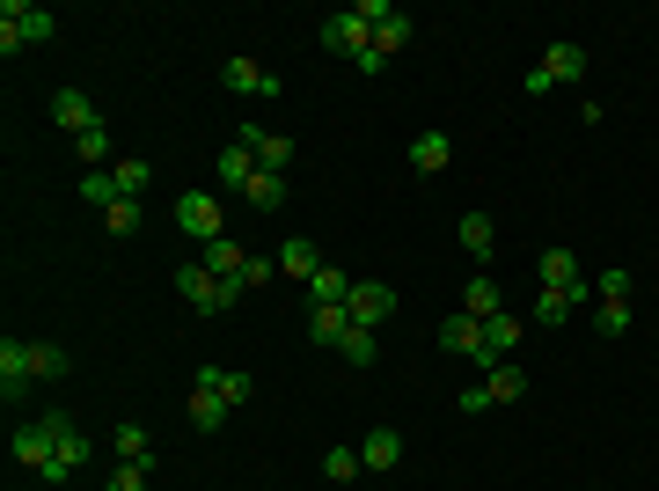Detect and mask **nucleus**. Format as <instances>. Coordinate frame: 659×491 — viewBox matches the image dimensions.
Segmentation results:
<instances>
[{
  "mask_svg": "<svg viewBox=\"0 0 659 491\" xmlns=\"http://www.w3.org/2000/svg\"><path fill=\"white\" fill-rule=\"evenodd\" d=\"M51 37H59V15H51V8H37V0H8V8H0V51H8V59L23 45H51Z\"/></svg>",
  "mask_w": 659,
  "mask_h": 491,
  "instance_id": "1",
  "label": "nucleus"
},
{
  "mask_svg": "<svg viewBox=\"0 0 659 491\" xmlns=\"http://www.w3.org/2000/svg\"><path fill=\"white\" fill-rule=\"evenodd\" d=\"M176 227H184V235L205 249V243H220V235H227V213H220V198L184 191V198H176Z\"/></svg>",
  "mask_w": 659,
  "mask_h": 491,
  "instance_id": "2",
  "label": "nucleus"
},
{
  "mask_svg": "<svg viewBox=\"0 0 659 491\" xmlns=\"http://www.w3.org/2000/svg\"><path fill=\"white\" fill-rule=\"evenodd\" d=\"M322 45L338 51V59H352V67H360L366 51H374V30L360 23V8H338V15H322Z\"/></svg>",
  "mask_w": 659,
  "mask_h": 491,
  "instance_id": "3",
  "label": "nucleus"
},
{
  "mask_svg": "<svg viewBox=\"0 0 659 491\" xmlns=\"http://www.w3.org/2000/svg\"><path fill=\"white\" fill-rule=\"evenodd\" d=\"M45 425H51V469H45V484H67L73 469L89 463V441L73 433V418H45Z\"/></svg>",
  "mask_w": 659,
  "mask_h": 491,
  "instance_id": "4",
  "label": "nucleus"
},
{
  "mask_svg": "<svg viewBox=\"0 0 659 491\" xmlns=\"http://www.w3.org/2000/svg\"><path fill=\"white\" fill-rule=\"evenodd\" d=\"M344 316L360 323V330H374L381 316H396V287H389V279H360L352 301H344Z\"/></svg>",
  "mask_w": 659,
  "mask_h": 491,
  "instance_id": "5",
  "label": "nucleus"
},
{
  "mask_svg": "<svg viewBox=\"0 0 659 491\" xmlns=\"http://www.w3.org/2000/svg\"><path fill=\"white\" fill-rule=\"evenodd\" d=\"M176 294L191 301V308H205V316H227V294H220V279L198 265V257L191 265H176Z\"/></svg>",
  "mask_w": 659,
  "mask_h": 491,
  "instance_id": "6",
  "label": "nucleus"
},
{
  "mask_svg": "<svg viewBox=\"0 0 659 491\" xmlns=\"http://www.w3.org/2000/svg\"><path fill=\"white\" fill-rule=\"evenodd\" d=\"M30 382H37V352H30L23 338H0V396L15 404V396H23Z\"/></svg>",
  "mask_w": 659,
  "mask_h": 491,
  "instance_id": "7",
  "label": "nucleus"
},
{
  "mask_svg": "<svg viewBox=\"0 0 659 491\" xmlns=\"http://www.w3.org/2000/svg\"><path fill=\"white\" fill-rule=\"evenodd\" d=\"M513 344H520V316H506V308H498V316L484 323V352H476V374H498L513 360Z\"/></svg>",
  "mask_w": 659,
  "mask_h": 491,
  "instance_id": "8",
  "label": "nucleus"
},
{
  "mask_svg": "<svg viewBox=\"0 0 659 491\" xmlns=\"http://www.w3.org/2000/svg\"><path fill=\"white\" fill-rule=\"evenodd\" d=\"M51 125H59V132H73V140H81V132H96V103L81 96V89H59V96H51Z\"/></svg>",
  "mask_w": 659,
  "mask_h": 491,
  "instance_id": "9",
  "label": "nucleus"
},
{
  "mask_svg": "<svg viewBox=\"0 0 659 491\" xmlns=\"http://www.w3.org/2000/svg\"><path fill=\"white\" fill-rule=\"evenodd\" d=\"M220 81H227V89H235V96H279V81H271L264 67H257V59H249V51H235V59H227V67H220Z\"/></svg>",
  "mask_w": 659,
  "mask_h": 491,
  "instance_id": "10",
  "label": "nucleus"
},
{
  "mask_svg": "<svg viewBox=\"0 0 659 491\" xmlns=\"http://www.w3.org/2000/svg\"><path fill=\"white\" fill-rule=\"evenodd\" d=\"M439 352H455V360H476V352H484V323L469 316V308H462V316H447V323H439Z\"/></svg>",
  "mask_w": 659,
  "mask_h": 491,
  "instance_id": "11",
  "label": "nucleus"
},
{
  "mask_svg": "<svg viewBox=\"0 0 659 491\" xmlns=\"http://www.w3.org/2000/svg\"><path fill=\"white\" fill-rule=\"evenodd\" d=\"M235 140H243V148H257V169H279V176L293 169V140H286V132H257V125H243Z\"/></svg>",
  "mask_w": 659,
  "mask_h": 491,
  "instance_id": "12",
  "label": "nucleus"
},
{
  "mask_svg": "<svg viewBox=\"0 0 659 491\" xmlns=\"http://www.w3.org/2000/svg\"><path fill=\"white\" fill-rule=\"evenodd\" d=\"M213 176H220V191H249V176H257V148L227 140V148H220V162H213Z\"/></svg>",
  "mask_w": 659,
  "mask_h": 491,
  "instance_id": "13",
  "label": "nucleus"
},
{
  "mask_svg": "<svg viewBox=\"0 0 659 491\" xmlns=\"http://www.w3.org/2000/svg\"><path fill=\"white\" fill-rule=\"evenodd\" d=\"M322 265H330V257H322V249L308 243V235H293V243H279V279H301V287H308V279H316Z\"/></svg>",
  "mask_w": 659,
  "mask_h": 491,
  "instance_id": "14",
  "label": "nucleus"
},
{
  "mask_svg": "<svg viewBox=\"0 0 659 491\" xmlns=\"http://www.w3.org/2000/svg\"><path fill=\"white\" fill-rule=\"evenodd\" d=\"M352 287H360V279H352V271L322 265L316 279H308V308H344V301H352Z\"/></svg>",
  "mask_w": 659,
  "mask_h": 491,
  "instance_id": "15",
  "label": "nucleus"
},
{
  "mask_svg": "<svg viewBox=\"0 0 659 491\" xmlns=\"http://www.w3.org/2000/svg\"><path fill=\"white\" fill-rule=\"evenodd\" d=\"M542 74H550V89H557V81H586V45H572V37H564V45H550L536 59Z\"/></svg>",
  "mask_w": 659,
  "mask_h": 491,
  "instance_id": "16",
  "label": "nucleus"
},
{
  "mask_svg": "<svg viewBox=\"0 0 659 491\" xmlns=\"http://www.w3.org/2000/svg\"><path fill=\"white\" fill-rule=\"evenodd\" d=\"M447 162H455V140H447V132H417L411 140V169L417 176H439Z\"/></svg>",
  "mask_w": 659,
  "mask_h": 491,
  "instance_id": "17",
  "label": "nucleus"
},
{
  "mask_svg": "<svg viewBox=\"0 0 659 491\" xmlns=\"http://www.w3.org/2000/svg\"><path fill=\"white\" fill-rule=\"evenodd\" d=\"M542 287H557V294H579L586 287V271L572 249H542Z\"/></svg>",
  "mask_w": 659,
  "mask_h": 491,
  "instance_id": "18",
  "label": "nucleus"
},
{
  "mask_svg": "<svg viewBox=\"0 0 659 491\" xmlns=\"http://www.w3.org/2000/svg\"><path fill=\"white\" fill-rule=\"evenodd\" d=\"M15 463H23V469H37V477H45V469H51V425H45V418L15 433Z\"/></svg>",
  "mask_w": 659,
  "mask_h": 491,
  "instance_id": "19",
  "label": "nucleus"
},
{
  "mask_svg": "<svg viewBox=\"0 0 659 491\" xmlns=\"http://www.w3.org/2000/svg\"><path fill=\"white\" fill-rule=\"evenodd\" d=\"M198 265L213 271V279H243V265H249V249L235 243V235H220V243H205V257Z\"/></svg>",
  "mask_w": 659,
  "mask_h": 491,
  "instance_id": "20",
  "label": "nucleus"
},
{
  "mask_svg": "<svg viewBox=\"0 0 659 491\" xmlns=\"http://www.w3.org/2000/svg\"><path fill=\"white\" fill-rule=\"evenodd\" d=\"M110 455H118V463H146V469H154V441H146L140 418H125L118 433H110Z\"/></svg>",
  "mask_w": 659,
  "mask_h": 491,
  "instance_id": "21",
  "label": "nucleus"
},
{
  "mask_svg": "<svg viewBox=\"0 0 659 491\" xmlns=\"http://www.w3.org/2000/svg\"><path fill=\"white\" fill-rule=\"evenodd\" d=\"M360 463H366V469H396V463H403V433L374 425V433H366V447H360Z\"/></svg>",
  "mask_w": 659,
  "mask_h": 491,
  "instance_id": "22",
  "label": "nucleus"
},
{
  "mask_svg": "<svg viewBox=\"0 0 659 491\" xmlns=\"http://www.w3.org/2000/svg\"><path fill=\"white\" fill-rule=\"evenodd\" d=\"M191 382H198V389H213V396H227L235 411H243V404H249V374H227V367H198Z\"/></svg>",
  "mask_w": 659,
  "mask_h": 491,
  "instance_id": "23",
  "label": "nucleus"
},
{
  "mask_svg": "<svg viewBox=\"0 0 659 491\" xmlns=\"http://www.w3.org/2000/svg\"><path fill=\"white\" fill-rule=\"evenodd\" d=\"M227 411H235L227 396H213V389H198V382H191V425H198V433H220Z\"/></svg>",
  "mask_w": 659,
  "mask_h": 491,
  "instance_id": "24",
  "label": "nucleus"
},
{
  "mask_svg": "<svg viewBox=\"0 0 659 491\" xmlns=\"http://www.w3.org/2000/svg\"><path fill=\"white\" fill-rule=\"evenodd\" d=\"M249 206H257V213H279V206H286V176H279V169H257V176H249Z\"/></svg>",
  "mask_w": 659,
  "mask_h": 491,
  "instance_id": "25",
  "label": "nucleus"
},
{
  "mask_svg": "<svg viewBox=\"0 0 659 491\" xmlns=\"http://www.w3.org/2000/svg\"><path fill=\"white\" fill-rule=\"evenodd\" d=\"M484 396H491V404H520V396H528V367H513V360H506L498 374H484Z\"/></svg>",
  "mask_w": 659,
  "mask_h": 491,
  "instance_id": "26",
  "label": "nucleus"
},
{
  "mask_svg": "<svg viewBox=\"0 0 659 491\" xmlns=\"http://www.w3.org/2000/svg\"><path fill=\"white\" fill-rule=\"evenodd\" d=\"M411 37H417V23H411V15H403V8H396V15H389V23H381V30H374V51H381V59H396V51H403V45H411Z\"/></svg>",
  "mask_w": 659,
  "mask_h": 491,
  "instance_id": "27",
  "label": "nucleus"
},
{
  "mask_svg": "<svg viewBox=\"0 0 659 491\" xmlns=\"http://www.w3.org/2000/svg\"><path fill=\"white\" fill-rule=\"evenodd\" d=\"M344 330H352V316H344V308H308V338H316V344H330V352H338Z\"/></svg>",
  "mask_w": 659,
  "mask_h": 491,
  "instance_id": "28",
  "label": "nucleus"
},
{
  "mask_svg": "<svg viewBox=\"0 0 659 491\" xmlns=\"http://www.w3.org/2000/svg\"><path fill=\"white\" fill-rule=\"evenodd\" d=\"M455 235H462V249H469V257H491V243H498L491 213H462V227H455Z\"/></svg>",
  "mask_w": 659,
  "mask_h": 491,
  "instance_id": "29",
  "label": "nucleus"
},
{
  "mask_svg": "<svg viewBox=\"0 0 659 491\" xmlns=\"http://www.w3.org/2000/svg\"><path fill=\"white\" fill-rule=\"evenodd\" d=\"M462 308H469V316H476V323H491V316H498V287H491L484 271H476V279H469V287H462Z\"/></svg>",
  "mask_w": 659,
  "mask_h": 491,
  "instance_id": "30",
  "label": "nucleus"
},
{
  "mask_svg": "<svg viewBox=\"0 0 659 491\" xmlns=\"http://www.w3.org/2000/svg\"><path fill=\"white\" fill-rule=\"evenodd\" d=\"M338 352L352 360V367H374V360H381V344H374V330H360V323H352V330L338 338Z\"/></svg>",
  "mask_w": 659,
  "mask_h": 491,
  "instance_id": "31",
  "label": "nucleus"
},
{
  "mask_svg": "<svg viewBox=\"0 0 659 491\" xmlns=\"http://www.w3.org/2000/svg\"><path fill=\"white\" fill-rule=\"evenodd\" d=\"M593 330L601 338H623L631 330V301H593Z\"/></svg>",
  "mask_w": 659,
  "mask_h": 491,
  "instance_id": "32",
  "label": "nucleus"
},
{
  "mask_svg": "<svg viewBox=\"0 0 659 491\" xmlns=\"http://www.w3.org/2000/svg\"><path fill=\"white\" fill-rule=\"evenodd\" d=\"M110 176H118V198H140L146 184H154V169H146L140 154H125V162H118V169H110Z\"/></svg>",
  "mask_w": 659,
  "mask_h": 491,
  "instance_id": "33",
  "label": "nucleus"
},
{
  "mask_svg": "<svg viewBox=\"0 0 659 491\" xmlns=\"http://www.w3.org/2000/svg\"><path fill=\"white\" fill-rule=\"evenodd\" d=\"M360 447H330V455H322V477H330V484H352V477H360Z\"/></svg>",
  "mask_w": 659,
  "mask_h": 491,
  "instance_id": "34",
  "label": "nucleus"
},
{
  "mask_svg": "<svg viewBox=\"0 0 659 491\" xmlns=\"http://www.w3.org/2000/svg\"><path fill=\"white\" fill-rule=\"evenodd\" d=\"M81 198L110 213V206H118V176H110V169H89V176H81Z\"/></svg>",
  "mask_w": 659,
  "mask_h": 491,
  "instance_id": "35",
  "label": "nucleus"
},
{
  "mask_svg": "<svg viewBox=\"0 0 659 491\" xmlns=\"http://www.w3.org/2000/svg\"><path fill=\"white\" fill-rule=\"evenodd\" d=\"M73 148H81V162H89V169H103V162H110V125H96V132H81Z\"/></svg>",
  "mask_w": 659,
  "mask_h": 491,
  "instance_id": "36",
  "label": "nucleus"
},
{
  "mask_svg": "<svg viewBox=\"0 0 659 491\" xmlns=\"http://www.w3.org/2000/svg\"><path fill=\"white\" fill-rule=\"evenodd\" d=\"M103 227H110V235H140V198H118V206L103 213Z\"/></svg>",
  "mask_w": 659,
  "mask_h": 491,
  "instance_id": "37",
  "label": "nucleus"
},
{
  "mask_svg": "<svg viewBox=\"0 0 659 491\" xmlns=\"http://www.w3.org/2000/svg\"><path fill=\"white\" fill-rule=\"evenodd\" d=\"M146 477H154V469H146V463H118V469H110V484H103V491H146Z\"/></svg>",
  "mask_w": 659,
  "mask_h": 491,
  "instance_id": "38",
  "label": "nucleus"
},
{
  "mask_svg": "<svg viewBox=\"0 0 659 491\" xmlns=\"http://www.w3.org/2000/svg\"><path fill=\"white\" fill-rule=\"evenodd\" d=\"M593 301H631V271L609 265V271H601V287H593Z\"/></svg>",
  "mask_w": 659,
  "mask_h": 491,
  "instance_id": "39",
  "label": "nucleus"
},
{
  "mask_svg": "<svg viewBox=\"0 0 659 491\" xmlns=\"http://www.w3.org/2000/svg\"><path fill=\"white\" fill-rule=\"evenodd\" d=\"M30 352H37V382H59L67 374V352L59 344H30Z\"/></svg>",
  "mask_w": 659,
  "mask_h": 491,
  "instance_id": "40",
  "label": "nucleus"
},
{
  "mask_svg": "<svg viewBox=\"0 0 659 491\" xmlns=\"http://www.w3.org/2000/svg\"><path fill=\"white\" fill-rule=\"evenodd\" d=\"M264 279H279V257H249V265H243V287H249V294H257Z\"/></svg>",
  "mask_w": 659,
  "mask_h": 491,
  "instance_id": "41",
  "label": "nucleus"
}]
</instances>
